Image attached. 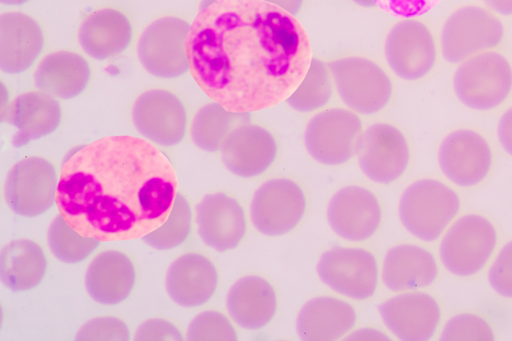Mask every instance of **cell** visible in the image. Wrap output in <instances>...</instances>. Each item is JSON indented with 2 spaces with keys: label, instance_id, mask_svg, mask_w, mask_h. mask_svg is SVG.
<instances>
[{
  "label": "cell",
  "instance_id": "1",
  "mask_svg": "<svg viewBox=\"0 0 512 341\" xmlns=\"http://www.w3.org/2000/svg\"><path fill=\"white\" fill-rule=\"evenodd\" d=\"M185 49L200 89L237 113L286 100L312 59L298 19L262 0H217L201 8Z\"/></svg>",
  "mask_w": 512,
  "mask_h": 341
},
{
  "label": "cell",
  "instance_id": "2",
  "mask_svg": "<svg viewBox=\"0 0 512 341\" xmlns=\"http://www.w3.org/2000/svg\"><path fill=\"white\" fill-rule=\"evenodd\" d=\"M177 188L170 160L150 141L107 136L66 158L56 204L83 236L100 242L132 240L164 223Z\"/></svg>",
  "mask_w": 512,
  "mask_h": 341
},
{
  "label": "cell",
  "instance_id": "3",
  "mask_svg": "<svg viewBox=\"0 0 512 341\" xmlns=\"http://www.w3.org/2000/svg\"><path fill=\"white\" fill-rule=\"evenodd\" d=\"M460 210L461 198L456 190L432 177L411 182L398 202V217L404 229L427 243L441 238Z\"/></svg>",
  "mask_w": 512,
  "mask_h": 341
},
{
  "label": "cell",
  "instance_id": "4",
  "mask_svg": "<svg viewBox=\"0 0 512 341\" xmlns=\"http://www.w3.org/2000/svg\"><path fill=\"white\" fill-rule=\"evenodd\" d=\"M452 87L457 100L466 108L492 111L512 94V63L497 50L479 53L457 64Z\"/></svg>",
  "mask_w": 512,
  "mask_h": 341
},
{
  "label": "cell",
  "instance_id": "5",
  "mask_svg": "<svg viewBox=\"0 0 512 341\" xmlns=\"http://www.w3.org/2000/svg\"><path fill=\"white\" fill-rule=\"evenodd\" d=\"M498 245L494 223L479 213L458 216L441 236L439 258L443 267L459 278L481 272Z\"/></svg>",
  "mask_w": 512,
  "mask_h": 341
},
{
  "label": "cell",
  "instance_id": "6",
  "mask_svg": "<svg viewBox=\"0 0 512 341\" xmlns=\"http://www.w3.org/2000/svg\"><path fill=\"white\" fill-rule=\"evenodd\" d=\"M505 26L499 15L478 4H465L444 20L439 36L443 59L457 65L479 53L496 50L504 41Z\"/></svg>",
  "mask_w": 512,
  "mask_h": 341
},
{
  "label": "cell",
  "instance_id": "7",
  "mask_svg": "<svg viewBox=\"0 0 512 341\" xmlns=\"http://www.w3.org/2000/svg\"><path fill=\"white\" fill-rule=\"evenodd\" d=\"M316 273L333 292L354 301L372 298L381 280L376 255L356 246H333L325 250L316 264Z\"/></svg>",
  "mask_w": 512,
  "mask_h": 341
},
{
  "label": "cell",
  "instance_id": "8",
  "mask_svg": "<svg viewBox=\"0 0 512 341\" xmlns=\"http://www.w3.org/2000/svg\"><path fill=\"white\" fill-rule=\"evenodd\" d=\"M333 83L344 104L362 115L384 109L393 95V83L375 61L362 56H347L329 64Z\"/></svg>",
  "mask_w": 512,
  "mask_h": 341
},
{
  "label": "cell",
  "instance_id": "9",
  "mask_svg": "<svg viewBox=\"0 0 512 341\" xmlns=\"http://www.w3.org/2000/svg\"><path fill=\"white\" fill-rule=\"evenodd\" d=\"M308 200L302 186L291 178L263 182L253 193L249 218L257 232L280 237L294 231L304 219Z\"/></svg>",
  "mask_w": 512,
  "mask_h": 341
},
{
  "label": "cell",
  "instance_id": "10",
  "mask_svg": "<svg viewBox=\"0 0 512 341\" xmlns=\"http://www.w3.org/2000/svg\"><path fill=\"white\" fill-rule=\"evenodd\" d=\"M363 130L361 118L351 109H325L306 124L304 145L316 162L326 166L343 165L356 155Z\"/></svg>",
  "mask_w": 512,
  "mask_h": 341
},
{
  "label": "cell",
  "instance_id": "11",
  "mask_svg": "<svg viewBox=\"0 0 512 341\" xmlns=\"http://www.w3.org/2000/svg\"><path fill=\"white\" fill-rule=\"evenodd\" d=\"M441 173L453 185L472 188L483 183L494 165V152L479 131L461 127L448 132L437 149Z\"/></svg>",
  "mask_w": 512,
  "mask_h": 341
},
{
  "label": "cell",
  "instance_id": "12",
  "mask_svg": "<svg viewBox=\"0 0 512 341\" xmlns=\"http://www.w3.org/2000/svg\"><path fill=\"white\" fill-rule=\"evenodd\" d=\"M384 54L389 67L399 78L418 81L435 68L439 48L434 33L424 21L404 18L389 29Z\"/></svg>",
  "mask_w": 512,
  "mask_h": 341
},
{
  "label": "cell",
  "instance_id": "13",
  "mask_svg": "<svg viewBox=\"0 0 512 341\" xmlns=\"http://www.w3.org/2000/svg\"><path fill=\"white\" fill-rule=\"evenodd\" d=\"M191 24L168 15L151 22L141 33L137 54L142 66L160 78H176L189 71L186 40Z\"/></svg>",
  "mask_w": 512,
  "mask_h": 341
},
{
  "label": "cell",
  "instance_id": "14",
  "mask_svg": "<svg viewBox=\"0 0 512 341\" xmlns=\"http://www.w3.org/2000/svg\"><path fill=\"white\" fill-rule=\"evenodd\" d=\"M356 155L362 173L372 182L382 185L399 180L411 161L406 135L387 122H378L363 130Z\"/></svg>",
  "mask_w": 512,
  "mask_h": 341
},
{
  "label": "cell",
  "instance_id": "15",
  "mask_svg": "<svg viewBox=\"0 0 512 341\" xmlns=\"http://www.w3.org/2000/svg\"><path fill=\"white\" fill-rule=\"evenodd\" d=\"M58 182L56 168L49 160L39 156L24 158L6 176V204L19 216H41L55 204Z\"/></svg>",
  "mask_w": 512,
  "mask_h": 341
},
{
  "label": "cell",
  "instance_id": "16",
  "mask_svg": "<svg viewBox=\"0 0 512 341\" xmlns=\"http://www.w3.org/2000/svg\"><path fill=\"white\" fill-rule=\"evenodd\" d=\"M326 218L331 230L341 239L360 243L380 229L383 209L377 195L367 187L346 185L330 198Z\"/></svg>",
  "mask_w": 512,
  "mask_h": 341
},
{
  "label": "cell",
  "instance_id": "17",
  "mask_svg": "<svg viewBox=\"0 0 512 341\" xmlns=\"http://www.w3.org/2000/svg\"><path fill=\"white\" fill-rule=\"evenodd\" d=\"M378 312L389 332L402 341L431 340L442 319L438 300L422 290L395 293L379 305Z\"/></svg>",
  "mask_w": 512,
  "mask_h": 341
},
{
  "label": "cell",
  "instance_id": "18",
  "mask_svg": "<svg viewBox=\"0 0 512 341\" xmlns=\"http://www.w3.org/2000/svg\"><path fill=\"white\" fill-rule=\"evenodd\" d=\"M132 121L148 141L171 147L185 137L188 116L184 103L173 92L151 89L142 93L132 107Z\"/></svg>",
  "mask_w": 512,
  "mask_h": 341
},
{
  "label": "cell",
  "instance_id": "19",
  "mask_svg": "<svg viewBox=\"0 0 512 341\" xmlns=\"http://www.w3.org/2000/svg\"><path fill=\"white\" fill-rule=\"evenodd\" d=\"M196 223L203 242L218 252L238 248L248 232L245 208L225 192L210 193L201 199L196 206Z\"/></svg>",
  "mask_w": 512,
  "mask_h": 341
},
{
  "label": "cell",
  "instance_id": "20",
  "mask_svg": "<svg viewBox=\"0 0 512 341\" xmlns=\"http://www.w3.org/2000/svg\"><path fill=\"white\" fill-rule=\"evenodd\" d=\"M278 142L266 127L250 122L237 126L225 139L220 152L225 167L241 178L267 172L278 156Z\"/></svg>",
  "mask_w": 512,
  "mask_h": 341
},
{
  "label": "cell",
  "instance_id": "21",
  "mask_svg": "<svg viewBox=\"0 0 512 341\" xmlns=\"http://www.w3.org/2000/svg\"><path fill=\"white\" fill-rule=\"evenodd\" d=\"M435 255L419 244L400 243L385 253L381 264V281L391 292L422 290L439 276Z\"/></svg>",
  "mask_w": 512,
  "mask_h": 341
},
{
  "label": "cell",
  "instance_id": "22",
  "mask_svg": "<svg viewBox=\"0 0 512 341\" xmlns=\"http://www.w3.org/2000/svg\"><path fill=\"white\" fill-rule=\"evenodd\" d=\"M279 306L275 286L265 277L248 274L237 279L226 296L229 317L240 328L257 331L272 322Z\"/></svg>",
  "mask_w": 512,
  "mask_h": 341
},
{
  "label": "cell",
  "instance_id": "23",
  "mask_svg": "<svg viewBox=\"0 0 512 341\" xmlns=\"http://www.w3.org/2000/svg\"><path fill=\"white\" fill-rule=\"evenodd\" d=\"M357 310L348 300L332 295H318L300 308L296 331L303 341H335L355 328Z\"/></svg>",
  "mask_w": 512,
  "mask_h": 341
},
{
  "label": "cell",
  "instance_id": "24",
  "mask_svg": "<svg viewBox=\"0 0 512 341\" xmlns=\"http://www.w3.org/2000/svg\"><path fill=\"white\" fill-rule=\"evenodd\" d=\"M219 285V272L207 256L190 252L170 265L166 275V290L179 306L200 307L209 302Z\"/></svg>",
  "mask_w": 512,
  "mask_h": 341
},
{
  "label": "cell",
  "instance_id": "25",
  "mask_svg": "<svg viewBox=\"0 0 512 341\" xmlns=\"http://www.w3.org/2000/svg\"><path fill=\"white\" fill-rule=\"evenodd\" d=\"M44 31L32 16L11 11L0 16V68L8 74L28 70L44 48Z\"/></svg>",
  "mask_w": 512,
  "mask_h": 341
},
{
  "label": "cell",
  "instance_id": "26",
  "mask_svg": "<svg viewBox=\"0 0 512 341\" xmlns=\"http://www.w3.org/2000/svg\"><path fill=\"white\" fill-rule=\"evenodd\" d=\"M2 120L17 129L12 143L22 147L55 132L62 120V109L55 97L48 93L28 91L7 105Z\"/></svg>",
  "mask_w": 512,
  "mask_h": 341
},
{
  "label": "cell",
  "instance_id": "27",
  "mask_svg": "<svg viewBox=\"0 0 512 341\" xmlns=\"http://www.w3.org/2000/svg\"><path fill=\"white\" fill-rule=\"evenodd\" d=\"M136 283V269L131 258L119 250H106L89 264L85 286L90 297L103 305L125 301Z\"/></svg>",
  "mask_w": 512,
  "mask_h": 341
},
{
  "label": "cell",
  "instance_id": "28",
  "mask_svg": "<svg viewBox=\"0 0 512 341\" xmlns=\"http://www.w3.org/2000/svg\"><path fill=\"white\" fill-rule=\"evenodd\" d=\"M133 27L122 11L105 7L90 13L81 23L78 41L91 57L106 60L124 52L131 44Z\"/></svg>",
  "mask_w": 512,
  "mask_h": 341
},
{
  "label": "cell",
  "instance_id": "29",
  "mask_svg": "<svg viewBox=\"0 0 512 341\" xmlns=\"http://www.w3.org/2000/svg\"><path fill=\"white\" fill-rule=\"evenodd\" d=\"M90 79L88 61L80 54L66 50L45 56L34 75L39 90L61 99H72L80 95Z\"/></svg>",
  "mask_w": 512,
  "mask_h": 341
},
{
  "label": "cell",
  "instance_id": "30",
  "mask_svg": "<svg viewBox=\"0 0 512 341\" xmlns=\"http://www.w3.org/2000/svg\"><path fill=\"white\" fill-rule=\"evenodd\" d=\"M47 266L43 248L31 239L13 240L0 254L2 283L15 292L37 287L45 277Z\"/></svg>",
  "mask_w": 512,
  "mask_h": 341
},
{
  "label": "cell",
  "instance_id": "31",
  "mask_svg": "<svg viewBox=\"0 0 512 341\" xmlns=\"http://www.w3.org/2000/svg\"><path fill=\"white\" fill-rule=\"evenodd\" d=\"M246 122H250L249 113L232 112L212 101L202 106L194 115L191 138L198 148L206 152H217L228 135Z\"/></svg>",
  "mask_w": 512,
  "mask_h": 341
},
{
  "label": "cell",
  "instance_id": "32",
  "mask_svg": "<svg viewBox=\"0 0 512 341\" xmlns=\"http://www.w3.org/2000/svg\"><path fill=\"white\" fill-rule=\"evenodd\" d=\"M333 94V78L329 66L312 57L309 67L295 90L286 99L301 113L315 112L328 104Z\"/></svg>",
  "mask_w": 512,
  "mask_h": 341
},
{
  "label": "cell",
  "instance_id": "33",
  "mask_svg": "<svg viewBox=\"0 0 512 341\" xmlns=\"http://www.w3.org/2000/svg\"><path fill=\"white\" fill-rule=\"evenodd\" d=\"M47 237L53 255L58 260L68 264L84 261L100 244L99 240L83 236L77 232L61 214L52 220Z\"/></svg>",
  "mask_w": 512,
  "mask_h": 341
},
{
  "label": "cell",
  "instance_id": "34",
  "mask_svg": "<svg viewBox=\"0 0 512 341\" xmlns=\"http://www.w3.org/2000/svg\"><path fill=\"white\" fill-rule=\"evenodd\" d=\"M192 230V210L188 200L176 194L171 211L164 223L143 236V241L156 250H171L183 244Z\"/></svg>",
  "mask_w": 512,
  "mask_h": 341
},
{
  "label": "cell",
  "instance_id": "35",
  "mask_svg": "<svg viewBox=\"0 0 512 341\" xmlns=\"http://www.w3.org/2000/svg\"><path fill=\"white\" fill-rule=\"evenodd\" d=\"M233 320L217 310H206L196 315L187 329L190 341H236L238 332Z\"/></svg>",
  "mask_w": 512,
  "mask_h": 341
},
{
  "label": "cell",
  "instance_id": "36",
  "mask_svg": "<svg viewBox=\"0 0 512 341\" xmlns=\"http://www.w3.org/2000/svg\"><path fill=\"white\" fill-rule=\"evenodd\" d=\"M444 341H492L495 332L489 321L473 312H460L450 317L440 334Z\"/></svg>",
  "mask_w": 512,
  "mask_h": 341
},
{
  "label": "cell",
  "instance_id": "37",
  "mask_svg": "<svg viewBox=\"0 0 512 341\" xmlns=\"http://www.w3.org/2000/svg\"><path fill=\"white\" fill-rule=\"evenodd\" d=\"M130 330L126 322L114 316H101L87 321L77 332L78 341H127Z\"/></svg>",
  "mask_w": 512,
  "mask_h": 341
},
{
  "label": "cell",
  "instance_id": "38",
  "mask_svg": "<svg viewBox=\"0 0 512 341\" xmlns=\"http://www.w3.org/2000/svg\"><path fill=\"white\" fill-rule=\"evenodd\" d=\"M487 279L494 292L512 299V240L498 250L489 266Z\"/></svg>",
  "mask_w": 512,
  "mask_h": 341
},
{
  "label": "cell",
  "instance_id": "39",
  "mask_svg": "<svg viewBox=\"0 0 512 341\" xmlns=\"http://www.w3.org/2000/svg\"><path fill=\"white\" fill-rule=\"evenodd\" d=\"M441 0H374L375 6L398 19L417 18L436 7Z\"/></svg>",
  "mask_w": 512,
  "mask_h": 341
},
{
  "label": "cell",
  "instance_id": "40",
  "mask_svg": "<svg viewBox=\"0 0 512 341\" xmlns=\"http://www.w3.org/2000/svg\"><path fill=\"white\" fill-rule=\"evenodd\" d=\"M134 339L137 341H181L183 335L172 322L154 318L144 321L138 327Z\"/></svg>",
  "mask_w": 512,
  "mask_h": 341
},
{
  "label": "cell",
  "instance_id": "41",
  "mask_svg": "<svg viewBox=\"0 0 512 341\" xmlns=\"http://www.w3.org/2000/svg\"><path fill=\"white\" fill-rule=\"evenodd\" d=\"M496 135L502 149L512 157V106L507 108L500 116Z\"/></svg>",
  "mask_w": 512,
  "mask_h": 341
},
{
  "label": "cell",
  "instance_id": "42",
  "mask_svg": "<svg viewBox=\"0 0 512 341\" xmlns=\"http://www.w3.org/2000/svg\"><path fill=\"white\" fill-rule=\"evenodd\" d=\"M391 338L382 330L375 327H360L353 329L346 337L345 340L349 341H382L390 340Z\"/></svg>",
  "mask_w": 512,
  "mask_h": 341
},
{
  "label": "cell",
  "instance_id": "43",
  "mask_svg": "<svg viewBox=\"0 0 512 341\" xmlns=\"http://www.w3.org/2000/svg\"><path fill=\"white\" fill-rule=\"evenodd\" d=\"M485 6L499 16H512V0H482Z\"/></svg>",
  "mask_w": 512,
  "mask_h": 341
},
{
  "label": "cell",
  "instance_id": "44",
  "mask_svg": "<svg viewBox=\"0 0 512 341\" xmlns=\"http://www.w3.org/2000/svg\"><path fill=\"white\" fill-rule=\"evenodd\" d=\"M262 1L270 3L272 5H275L296 17L301 12L305 0H262Z\"/></svg>",
  "mask_w": 512,
  "mask_h": 341
},
{
  "label": "cell",
  "instance_id": "45",
  "mask_svg": "<svg viewBox=\"0 0 512 341\" xmlns=\"http://www.w3.org/2000/svg\"><path fill=\"white\" fill-rule=\"evenodd\" d=\"M30 0H0V2L4 5L9 6H21L28 3Z\"/></svg>",
  "mask_w": 512,
  "mask_h": 341
},
{
  "label": "cell",
  "instance_id": "46",
  "mask_svg": "<svg viewBox=\"0 0 512 341\" xmlns=\"http://www.w3.org/2000/svg\"><path fill=\"white\" fill-rule=\"evenodd\" d=\"M351 1L359 6L366 7V8L375 6L374 0H351Z\"/></svg>",
  "mask_w": 512,
  "mask_h": 341
},
{
  "label": "cell",
  "instance_id": "47",
  "mask_svg": "<svg viewBox=\"0 0 512 341\" xmlns=\"http://www.w3.org/2000/svg\"><path fill=\"white\" fill-rule=\"evenodd\" d=\"M215 1H217V0H203V1H202V6H201V8H204V7H206V6L210 5V4H212V3H213V2H215Z\"/></svg>",
  "mask_w": 512,
  "mask_h": 341
}]
</instances>
